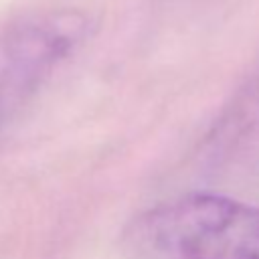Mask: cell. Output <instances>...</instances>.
<instances>
[{"mask_svg":"<svg viewBox=\"0 0 259 259\" xmlns=\"http://www.w3.org/2000/svg\"><path fill=\"white\" fill-rule=\"evenodd\" d=\"M119 247L130 259H259V206L192 192L132 217Z\"/></svg>","mask_w":259,"mask_h":259,"instance_id":"1","label":"cell"},{"mask_svg":"<svg viewBox=\"0 0 259 259\" xmlns=\"http://www.w3.org/2000/svg\"><path fill=\"white\" fill-rule=\"evenodd\" d=\"M89 20L77 10L26 18L0 38V125H4L85 40Z\"/></svg>","mask_w":259,"mask_h":259,"instance_id":"2","label":"cell"},{"mask_svg":"<svg viewBox=\"0 0 259 259\" xmlns=\"http://www.w3.org/2000/svg\"><path fill=\"white\" fill-rule=\"evenodd\" d=\"M259 142V67L227 99L204 136L206 156H229Z\"/></svg>","mask_w":259,"mask_h":259,"instance_id":"3","label":"cell"}]
</instances>
